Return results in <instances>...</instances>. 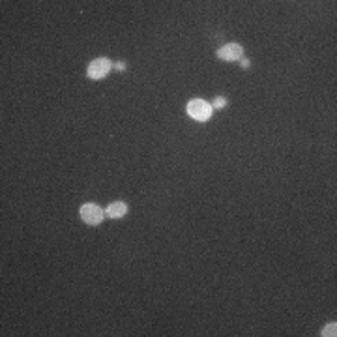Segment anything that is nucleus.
<instances>
[{"instance_id": "obj_1", "label": "nucleus", "mask_w": 337, "mask_h": 337, "mask_svg": "<svg viewBox=\"0 0 337 337\" xmlns=\"http://www.w3.org/2000/svg\"><path fill=\"white\" fill-rule=\"evenodd\" d=\"M212 105L206 103L204 100H191L187 103V115L191 116L197 122H206L212 116Z\"/></svg>"}, {"instance_id": "obj_2", "label": "nucleus", "mask_w": 337, "mask_h": 337, "mask_svg": "<svg viewBox=\"0 0 337 337\" xmlns=\"http://www.w3.org/2000/svg\"><path fill=\"white\" fill-rule=\"evenodd\" d=\"M81 219L86 223V225H100L103 221V217H105V212L98 206V204H94V202H86L81 206Z\"/></svg>"}, {"instance_id": "obj_3", "label": "nucleus", "mask_w": 337, "mask_h": 337, "mask_svg": "<svg viewBox=\"0 0 337 337\" xmlns=\"http://www.w3.org/2000/svg\"><path fill=\"white\" fill-rule=\"evenodd\" d=\"M113 68V62L109 58H96L94 62H90L88 66V77L94 81H100L103 79Z\"/></svg>"}, {"instance_id": "obj_4", "label": "nucleus", "mask_w": 337, "mask_h": 337, "mask_svg": "<svg viewBox=\"0 0 337 337\" xmlns=\"http://www.w3.org/2000/svg\"><path fill=\"white\" fill-rule=\"evenodd\" d=\"M215 55H217L219 60H225V62H236V60L244 58V49L238 43H227V45H223L221 49H217Z\"/></svg>"}, {"instance_id": "obj_5", "label": "nucleus", "mask_w": 337, "mask_h": 337, "mask_svg": "<svg viewBox=\"0 0 337 337\" xmlns=\"http://www.w3.org/2000/svg\"><path fill=\"white\" fill-rule=\"evenodd\" d=\"M128 214V204L126 202H111L107 206V210H105V215H109L111 219H120V217H124V215Z\"/></svg>"}, {"instance_id": "obj_6", "label": "nucleus", "mask_w": 337, "mask_h": 337, "mask_svg": "<svg viewBox=\"0 0 337 337\" xmlns=\"http://www.w3.org/2000/svg\"><path fill=\"white\" fill-rule=\"evenodd\" d=\"M335 331H337V324L335 322H330L322 330V335L324 337H331V335H335Z\"/></svg>"}, {"instance_id": "obj_7", "label": "nucleus", "mask_w": 337, "mask_h": 337, "mask_svg": "<svg viewBox=\"0 0 337 337\" xmlns=\"http://www.w3.org/2000/svg\"><path fill=\"white\" fill-rule=\"evenodd\" d=\"M225 105H227V100H225V98H215L214 107H212V109H215V111H221Z\"/></svg>"}, {"instance_id": "obj_8", "label": "nucleus", "mask_w": 337, "mask_h": 337, "mask_svg": "<svg viewBox=\"0 0 337 337\" xmlns=\"http://www.w3.org/2000/svg\"><path fill=\"white\" fill-rule=\"evenodd\" d=\"M240 66H242V68H244V70H247V68H249V66H251V62H249V60H247V58H242V60H240Z\"/></svg>"}, {"instance_id": "obj_9", "label": "nucleus", "mask_w": 337, "mask_h": 337, "mask_svg": "<svg viewBox=\"0 0 337 337\" xmlns=\"http://www.w3.org/2000/svg\"><path fill=\"white\" fill-rule=\"evenodd\" d=\"M115 70H118V72H124V70H126V64H124V62H116Z\"/></svg>"}]
</instances>
